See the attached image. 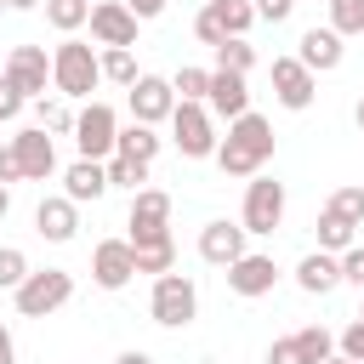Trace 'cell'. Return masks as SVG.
Listing matches in <instances>:
<instances>
[{
    "instance_id": "cell-1",
    "label": "cell",
    "mask_w": 364,
    "mask_h": 364,
    "mask_svg": "<svg viewBox=\"0 0 364 364\" xmlns=\"http://www.w3.org/2000/svg\"><path fill=\"white\" fill-rule=\"evenodd\" d=\"M273 159V125L262 114H239L228 119V142H216V165L228 176H256Z\"/></svg>"
},
{
    "instance_id": "cell-2",
    "label": "cell",
    "mask_w": 364,
    "mask_h": 364,
    "mask_svg": "<svg viewBox=\"0 0 364 364\" xmlns=\"http://www.w3.org/2000/svg\"><path fill=\"white\" fill-rule=\"evenodd\" d=\"M17 296V313L23 318H46V313H57L68 296H74V273H63V267H28V279L11 290Z\"/></svg>"
},
{
    "instance_id": "cell-3",
    "label": "cell",
    "mask_w": 364,
    "mask_h": 364,
    "mask_svg": "<svg viewBox=\"0 0 364 364\" xmlns=\"http://www.w3.org/2000/svg\"><path fill=\"white\" fill-rule=\"evenodd\" d=\"M51 80H57V91H63V97H91V91H97V80H102L97 51H91V46H80V40H63V46L51 51Z\"/></svg>"
},
{
    "instance_id": "cell-4",
    "label": "cell",
    "mask_w": 364,
    "mask_h": 364,
    "mask_svg": "<svg viewBox=\"0 0 364 364\" xmlns=\"http://www.w3.org/2000/svg\"><path fill=\"white\" fill-rule=\"evenodd\" d=\"M148 313H154V324L182 330V324L199 313V290H193V279H188V273H159V279H154V296H148Z\"/></svg>"
},
{
    "instance_id": "cell-5",
    "label": "cell",
    "mask_w": 364,
    "mask_h": 364,
    "mask_svg": "<svg viewBox=\"0 0 364 364\" xmlns=\"http://www.w3.org/2000/svg\"><path fill=\"white\" fill-rule=\"evenodd\" d=\"M114 136H119V119L108 102H91L85 114H74V142H80V159H108L114 154Z\"/></svg>"
},
{
    "instance_id": "cell-6",
    "label": "cell",
    "mask_w": 364,
    "mask_h": 364,
    "mask_svg": "<svg viewBox=\"0 0 364 364\" xmlns=\"http://www.w3.org/2000/svg\"><path fill=\"white\" fill-rule=\"evenodd\" d=\"M171 131H176L182 159H205V154H216V131H210L205 102H176V108H171Z\"/></svg>"
},
{
    "instance_id": "cell-7",
    "label": "cell",
    "mask_w": 364,
    "mask_h": 364,
    "mask_svg": "<svg viewBox=\"0 0 364 364\" xmlns=\"http://www.w3.org/2000/svg\"><path fill=\"white\" fill-rule=\"evenodd\" d=\"M171 193L165 188H136L131 199V245H154V239H171Z\"/></svg>"
},
{
    "instance_id": "cell-8",
    "label": "cell",
    "mask_w": 364,
    "mask_h": 364,
    "mask_svg": "<svg viewBox=\"0 0 364 364\" xmlns=\"http://www.w3.org/2000/svg\"><path fill=\"white\" fill-rule=\"evenodd\" d=\"M279 216H284V182L256 176V182L245 188V233H273Z\"/></svg>"
},
{
    "instance_id": "cell-9",
    "label": "cell",
    "mask_w": 364,
    "mask_h": 364,
    "mask_svg": "<svg viewBox=\"0 0 364 364\" xmlns=\"http://www.w3.org/2000/svg\"><path fill=\"white\" fill-rule=\"evenodd\" d=\"M131 273H136V250H131V239H102V245L91 250V279H97L102 290H125Z\"/></svg>"
},
{
    "instance_id": "cell-10",
    "label": "cell",
    "mask_w": 364,
    "mask_h": 364,
    "mask_svg": "<svg viewBox=\"0 0 364 364\" xmlns=\"http://www.w3.org/2000/svg\"><path fill=\"white\" fill-rule=\"evenodd\" d=\"M330 347H336L330 330H324V324H307V330H296V336H279L273 353H267V364H324Z\"/></svg>"
},
{
    "instance_id": "cell-11",
    "label": "cell",
    "mask_w": 364,
    "mask_h": 364,
    "mask_svg": "<svg viewBox=\"0 0 364 364\" xmlns=\"http://www.w3.org/2000/svg\"><path fill=\"white\" fill-rule=\"evenodd\" d=\"M171 108H176V91H171V80H159V74H136V80H131V114H136L142 125H159V119H171Z\"/></svg>"
},
{
    "instance_id": "cell-12",
    "label": "cell",
    "mask_w": 364,
    "mask_h": 364,
    "mask_svg": "<svg viewBox=\"0 0 364 364\" xmlns=\"http://www.w3.org/2000/svg\"><path fill=\"white\" fill-rule=\"evenodd\" d=\"M85 23H91V34H97L102 46H136V17H131L125 0H97Z\"/></svg>"
},
{
    "instance_id": "cell-13",
    "label": "cell",
    "mask_w": 364,
    "mask_h": 364,
    "mask_svg": "<svg viewBox=\"0 0 364 364\" xmlns=\"http://www.w3.org/2000/svg\"><path fill=\"white\" fill-rule=\"evenodd\" d=\"M11 154H17V165H23V176H28V182H46V176L57 171V148H51L46 125L17 131V136H11Z\"/></svg>"
},
{
    "instance_id": "cell-14",
    "label": "cell",
    "mask_w": 364,
    "mask_h": 364,
    "mask_svg": "<svg viewBox=\"0 0 364 364\" xmlns=\"http://www.w3.org/2000/svg\"><path fill=\"white\" fill-rule=\"evenodd\" d=\"M6 80H11L23 97H40V91H46V80H51V57H46L40 46H11Z\"/></svg>"
},
{
    "instance_id": "cell-15",
    "label": "cell",
    "mask_w": 364,
    "mask_h": 364,
    "mask_svg": "<svg viewBox=\"0 0 364 364\" xmlns=\"http://www.w3.org/2000/svg\"><path fill=\"white\" fill-rule=\"evenodd\" d=\"M296 46H301V51H296V63H301V68H313V74H330V68H341V57H347V46H341V34H336V28H307Z\"/></svg>"
},
{
    "instance_id": "cell-16",
    "label": "cell",
    "mask_w": 364,
    "mask_h": 364,
    "mask_svg": "<svg viewBox=\"0 0 364 364\" xmlns=\"http://www.w3.org/2000/svg\"><path fill=\"white\" fill-rule=\"evenodd\" d=\"M273 97L301 114L313 102V68H301L296 57H273Z\"/></svg>"
},
{
    "instance_id": "cell-17",
    "label": "cell",
    "mask_w": 364,
    "mask_h": 364,
    "mask_svg": "<svg viewBox=\"0 0 364 364\" xmlns=\"http://www.w3.org/2000/svg\"><path fill=\"white\" fill-rule=\"evenodd\" d=\"M199 256H205L210 267L239 262V256H245V222H205V233H199Z\"/></svg>"
},
{
    "instance_id": "cell-18",
    "label": "cell",
    "mask_w": 364,
    "mask_h": 364,
    "mask_svg": "<svg viewBox=\"0 0 364 364\" xmlns=\"http://www.w3.org/2000/svg\"><path fill=\"white\" fill-rule=\"evenodd\" d=\"M273 279H279L273 256H250V250H245L239 262H228V290H233V296H267Z\"/></svg>"
},
{
    "instance_id": "cell-19",
    "label": "cell",
    "mask_w": 364,
    "mask_h": 364,
    "mask_svg": "<svg viewBox=\"0 0 364 364\" xmlns=\"http://www.w3.org/2000/svg\"><path fill=\"white\" fill-rule=\"evenodd\" d=\"M205 102H210L222 119H239V114H250L245 74H233V68H210V91H205Z\"/></svg>"
},
{
    "instance_id": "cell-20",
    "label": "cell",
    "mask_w": 364,
    "mask_h": 364,
    "mask_svg": "<svg viewBox=\"0 0 364 364\" xmlns=\"http://www.w3.org/2000/svg\"><path fill=\"white\" fill-rule=\"evenodd\" d=\"M34 233H40V239H51V245H68V239L80 233L74 199H68V193H63V199H40V210H34Z\"/></svg>"
},
{
    "instance_id": "cell-21",
    "label": "cell",
    "mask_w": 364,
    "mask_h": 364,
    "mask_svg": "<svg viewBox=\"0 0 364 364\" xmlns=\"http://www.w3.org/2000/svg\"><path fill=\"white\" fill-rule=\"evenodd\" d=\"M63 188H68V199H74V205L102 199V193H108V171H102V159H74V165L63 171Z\"/></svg>"
},
{
    "instance_id": "cell-22",
    "label": "cell",
    "mask_w": 364,
    "mask_h": 364,
    "mask_svg": "<svg viewBox=\"0 0 364 364\" xmlns=\"http://www.w3.org/2000/svg\"><path fill=\"white\" fill-rule=\"evenodd\" d=\"M296 284H301L307 296H324V290H336V284H341V262H336L330 250H313V256H301Z\"/></svg>"
},
{
    "instance_id": "cell-23",
    "label": "cell",
    "mask_w": 364,
    "mask_h": 364,
    "mask_svg": "<svg viewBox=\"0 0 364 364\" xmlns=\"http://www.w3.org/2000/svg\"><path fill=\"white\" fill-rule=\"evenodd\" d=\"M205 11H210V23H216L222 34H245V28L256 23V6H250V0H210Z\"/></svg>"
},
{
    "instance_id": "cell-24",
    "label": "cell",
    "mask_w": 364,
    "mask_h": 364,
    "mask_svg": "<svg viewBox=\"0 0 364 364\" xmlns=\"http://www.w3.org/2000/svg\"><path fill=\"white\" fill-rule=\"evenodd\" d=\"M114 154H131V159H154V154H159V136H154V125L131 119V125L114 136Z\"/></svg>"
},
{
    "instance_id": "cell-25",
    "label": "cell",
    "mask_w": 364,
    "mask_h": 364,
    "mask_svg": "<svg viewBox=\"0 0 364 364\" xmlns=\"http://www.w3.org/2000/svg\"><path fill=\"white\" fill-rule=\"evenodd\" d=\"M102 171H108V188H142L148 182V159H131V154H108L102 159Z\"/></svg>"
},
{
    "instance_id": "cell-26",
    "label": "cell",
    "mask_w": 364,
    "mask_h": 364,
    "mask_svg": "<svg viewBox=\"0 0 364 364\" xmlns=\"http://www.w3.org/2000/svg\"><path fill=\"white\" fill-rule=\"evenodd\" d=\"M216 51V68H233V74H250V63H256V46L245 40V34H228L222 46H210Z\"/></svg>"
},
{
    "instance_id": "cell-27",
    "label": "cell",
    "mask_w": 364,
    "mask_h": 364,
    "mask_svg": "<svg viewBox=\"0 0 364 364\" xmlns=\"http://www.w3.org/2000/svg\"><path fill=\"white\" fill-rule=\"evenodd\" d=\"M97 68H102V80H114V85H131V80H136V57H131V46H108V51L97 57Z\"/></svg>"
},
{
    "instance_id": "cell-28",
    "label": "cell",
    "mask_w": 364,
    "mask_h": 364,
    "mask_svg": "<svg viewBox=\"0 0 364 364\" xmlns=\"http://www.w3.org/2000/svg\"><path fill=\"white\" fill-rule=\"evenodd\" d=\"M136 250V273H171L176 262V239H154V245H131Z\"/></svg>"
},
{
    "instance_id": "cell-29",
    "label": "cell",
    "mask_w": 364,
    "mask_h": 364,
    "mask_svg": "<svg viewBox=\"0 0 364 364\" xmlns=\"http://www.w3.org/2000/svg\"><path fill=\"white\" fill-rule=\"evenodd\" d=\"M85 17H91V0H46V23L63 34H74Z\"/></svg>"
},
{
    "instance_id": "cell-30",
    "label": "cell",
    "mask_w": 364,
    "mask_h": 364,
    "mask_svg": "<svg viewBox=\"0 0 364 364\" xmlns=\"http://www.w3.org/2000/svg\"><path fill=\"white\" fill-rule=\"evenodd\" d=\"M347 245H353V222H341L336 210H324V216H318V250L336 256V250H347Z\"/></svg>"
},
{
    "instance_id": "cell-31",
    "label": "cell",
    "mask_w": 364,
    "mask_h": 364,
    "mask_svg": "<svg viewBox=\"0 0 364 364\" xmlns=\"http://www.w3.org/2000/svg\"><path fill=\"white\" fill-rule=\"evenodd\" d=\"M330 28L347 40V34H364V0H330Z\"/></svg>"
},
{
    "instance_id": "cell-32",
    "label": "cell",
    "mask_w": 364,
    "mask_h": 364,
    "mask_svg": "<svg viewBox=\"0 0 364 364\" xmlns=\"http://www.w3.org/2000/svg\"><path fill=\"white\" fill-rule=\"evenodd\" d=\"M324 210H336L341 222H353V228H358V222H364V188H336Z\"/></svg>"
},
{
    "instance_id": "cell-33",
    "label": "cell",
    "mask_w": 364,
    "mask_h": 364,
    "mask_svg": "<svg viewBox=\"0 0 364 364\" xmlns=\"http://www.w3.org/2000/svg\"><path fill=\"white\" fill-rule=\"evenodd\" d=\"M171 91H182V102H205V91H210V68H182V74L171 80Z\"/></svg>"
},
{
    "instance_id": "cell-34",
    "label": "cell",
    "mask_w": 364,
    "mask_h": 364,
    "mask_svg": "<svg viewBox=\"0 0 364 364\" xmlns=\"http://www.w3.org/2000/svg\"><path fill=\"white\" fill-rule=\"evenodd\" d=\"M23 279H28V256H23L17 245H6V250H0V290H17Z\"/></svg>"
},
{
    "instance_id": "cell-35",
    "label": "cell",
    "mask_w": 364,
    "mask_h": 364,
    "mask_svg": "<svg viewBox=\"0 0 364 364\" xmlns=\"http://www.w3.org/2000/svg\"><path fill=\"white\" fill-rule=\"evenodd\" d=\"M23 102H28V97H23V91H17V85L0 74V125H11V119L23 114Z\"/></svg>"
},
{
    "instance_id": "cell-36",
    "label": "cell",
    "mask_w": 364,
    "mask_h": 364,
    "mask_svg": "<svg viewBox=\"0 0 364 364\" xmlns=\"http://www.w3.org/2000/svg\"><path fill=\"white\" fill-rule=\"evenodd\" d=\"M336 262H341V279H347V284H358V290H364V245H347V250H341V256H336Z\"/></svg>"
},
{
    "instance_id": "cell-37",
    "label": "cell",
    "mask_w": 364,
    "mask_h": 364,
    "mask_svg": "<svg viewBox=\"0 0 364 364\" xmlns=\"http://www.w3.org/2000/svg\"><path fill=\"white\" fill-rule=\"evenodd\" d=\"M341 358H353V364H364V318H353V324L341 330Z\"/></svg>"
},
{
    "instance_id": "cell-38",
    "label": "cell",
    "mask_w": 364,
    "mask_h": 364,
    "mask_svg": "<svg viewBox=\"0 0 364 364\" xmlns=\"http://www.w3.org/2000/svg\"><path fill=\"white\" fill-rule=\"evenodd\" d=\"M40 125H46V131H74V114H68L63 102H40Z\"/></svg>"
},
{
    "instance_id": "cell-39",
    "label": "cell",
    "mask_w": 364,
    "mask_h": 364,
    "mask_svg": "<svg viewBox=\"0 0 364 364\" xmlns=\"http://www.w3.org/2000/svg\"><path fill=\"white\" fill-rule=\"evenodd\" d=\"M250 6H256V17H262V23H284V17L296 11V0H250Z\"/></svg>"
},
{
    "instance_id": "cell-40",
    "label": "cell",
    "mask_w": 364,
    "mask_h": 364,
    "mask_svg": "<svg viewBox=\"0 0 364 364\" xmlns=\"http://www.w3.org/2000/svg\"><path fill=\"white\" fill-rule=\"evenodd\" d=\"M193 34H199L205 46H222V40H228V34H222V28L210 23V11H199V17H193Z\"/></svg>"
},
{
    "instance_id": "cell-41",
    "label": "cell",
    "mask_w": 364,
    "mask_h": 364,
    "mask_svg": "<svg viewBox=\"0 0 364 364\" xmlns=\"http://www.w3.org/2000/svg\"><path fill=\"white\" fill-rule=\"evenodd\" d=\"M6 182H23V165H17L11 148H0V188H6Z\"/></svg>"
},
{
    "instance_id": "cell-42",
    "label": "cell",
    "mask_w": 364,
    "mask_h": 364,
    "mask_svg": "<svg viewBox=\"0 0 364 364\" xmlns=\"http://www.w3.org/2000/svg\"><path fill=\"white\" fill-rule=\"evenodd\" d=\"M125 6H131V17H136V23H148V17H159V11H165V0H125Z\"/></svg>"
},
{
    "instance_id": "cell-43",
    "label": "cell",
    "mask_w": 364,
    "mask_h": 364,
    "mask_svg": "<svg viewBox=\"0 0 364 364\" xmlns=\"http://www.w3.org/2000/svg\"><path fill=\"white\" fill-rule=\"evenodd\" d=\"M0 364H17V353H11V330L0 324Z\"/></svg>"
},
{
    "instance_id": "cell-44",
    "label": "cell",
    "mask_w": 364,
    "mask_h": 364,
    "mask_svg": "<svg viewBox=\"0 0 364 364\" xmlns=\"http://www.w3.org/2000/svg\"><path fill=\"white\" fill-rule=\"evenodd\" d=\"M114 364H154V358H148V353H119Z\"/></svg>"
},
{
    "instance_id": "cell-45",
    "label": "cell",
    "mask_w": 364,
    "mask_h": 364,
    "mask_svg": "<svg viewBox=\"0 0 364 364\" xmlns=\"http://www.w3.org/2000/svg\"><path fill=\"white\" fill-rule=\"evenodd\" d=\"M6 210H11V193H6V188H0V216H6Z\"/></svg>"
},
{
    "instance_id": "cell-46",
    "label": "cell",
    "mask_w": 364,
    "mask_h": 364,
    "mask_svg": "<svg viewBox=\"0 0 364 364\" xmlns=\"http://www.w3.org/2000/svg\"><path fill=\"white\" fill-rule=\"evenodd\" d=\"M353 119H358V131H364V97H358V108H353Z\"/></svg>"
},
{
    "instance_id": "cell-47",
    "label": "cell",
    "mask_w": 364,
    "mask_h": 364,
    "mask_svg": "<svg viewBox=\"0 0 364 364\" xmlns=\"http://www.w3.org/2000/svg\"><path fill=\"white\" fill-rule=\"evenodd\" d=\"M6 6H17V11H28V6H40V0H6Z\"/></svg>"
},
{
    "instance_id": "cell-48",
    "label": "cell",
    "mask_w": 364,
    "mask_h": 364,
    "mask_svg": "<svg viewBox=\"0 0 364 364\" xmlns=\"http://www.w3.org/2000/svg\"><path fill=\"white\" fill-rule=\"evenodd\" d=\"M324 364H353V358H324Z\"/></svg>"
},
{
    "instance_id": "cell-49",
    "label": "cell",
    "mask_w": 364,
    "mask_h": 364,
    "mask_svg": "<svg viewBox=\"0 0 364 364\" xmlns=\"http://www.w3.org/2000/svg\"><path fill=\"white\" fill-rule=\"evenodd\" d=\"M358 318H364V307H358Z\"/></svg>"
},
{
    "instance_id": "cell-50",
    "label": "cell",
    "mask_w": 364,
    "mask_h": 364,
    "mask_svg": "<svg viewBox=\"0 0 364 364\" xmlns=\"http://www.w3.org/2000/svg\"><path fill=\"white\" fill-rule=\"evenodd\" d=\"M0 11H6V0H0Z\"/></svg>"
}]
</instances>
